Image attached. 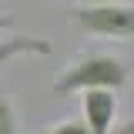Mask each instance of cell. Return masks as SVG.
<instances>
[{
	"instance_id": "1",
	"label": "cell",
	"mask_w": 134,
	"mask_h": 134,
	"mask_svg": "<svg viewBox=\"0 0 134 134\" xmlns=\"http://www.w3.org/2000/svg\"><path fill=\"white\" fill-rule=\"evenodd\" d=\"M131 84V67L124 57L107 54V50H84L70 57L67 67L54 77V94L70 97L81 91H124Z\"/></svg>"
},
{
	"instance_id": "2",
	"label": "cell",
	"mask_w": 134,
	"mask_h": 134,
	"mask_svg": "<svg viewBox=\"0 0 134 134\" xmlns=\"http://www.w3.org/2000/svg\"><path fill=\"white\" fill-rule=\"evenodd\" d=\"M67 24L87 37L134 40V3H77Z\"/></svg>"
},
{
	"instance_id": "3",
	"label": "cell",
	"mask_w": 134,
	"mask_h": 134,
	"mask_svg": "<svg viewBox=\"0 0 134 134\" xmlns=\"http://www.w3.org/2000/svg\"><path fill=\"white\" fill-rule=\"evenodd\" d=\"M87 134H111L117 121V91H81Z\"/></svg>"
},
{
	"instance_id": "4",
	"label": "cell",
	"mask_w": 134,
	"mask_h": 134,
	"mask_svg": "<svg viewBox=\"0 0 134 134\" xmlns=\"http://www.w3.org/2000/svg\"><path fill=\"white\" fill-rule=\"evenodd\" d=\"M27 54H34V57H47V54H50V44L40 40V37H24V34L0 40V67L7 64V60H14V57H27Z\"/></svg>"
},
{
	"instance_id": "5",
	"label": "cell",
	"mask_w": 134,
	"mask_h": 134,
	"mask_svg": "<svg viewBox=\"0 0 134 134\" xmlns=\"http://www.w3.org/2000/svg\"><path fill=\"white\" fill-rule=\"evenodd\" d=\"M0 134H24L20 131V111L7 87H0Z\"/></svg>"
},
{
	"instance_id": "6",
	"label": "cell",
	"mask_w": 134,
	"mask_h": 134,
	"mask_svg": "<svg viewBox=\"0 0 134 134\" xmlns=\"http://www.w3.org/2000/svg\"><path fill=\"white\" fill-rule=\"evenodd\" d=\"M44 134H87V127H84V121H60V124L47 127Z\"/></svg>"
},
{
	"instance_id": "7",
	"label": "cell",
	"mask_w": 134,
	"mask_h": 134,
	"mask_svg": "<svg viewBox=\"0 0 134 134\" xmlns=\"http://www.w3.org/2000/svg\"><path fill=\"white\" fill-rule=\"evenodd\" d=\"M111 134H134V114H127L124 121H117L111 127Z\"/></svg>"
},
{
	"instance_id": "8",
	"label": "cell",
	"mask_w": 134,
	"mask_h": 134,
	"mask_svg": "<svg viewBox=\"0 0 134 134\" xmlns=\"http://www.w3.org/2000/svg\"><path fill=\"white\" fill-rule=\"evenodd\" d=\"M10 27H14V17L7 10H0V30H10Z\"/></svg>"
},
{
	"instance_id": "9",
	"label": "cell",
	"mask_w": 134,
	"mask_h": 134,
	"mask_svg": "<svg viewBox=\"0 0 134 134\" xmlns=\"http://www.w3.org/2000/svg\"><path fill=\"white\" fill-rule=\"evenodd\" d=\"M77 3H134V0H77Z\"/></svg>"
}]
</instances>
